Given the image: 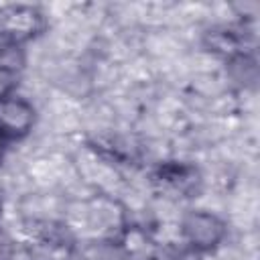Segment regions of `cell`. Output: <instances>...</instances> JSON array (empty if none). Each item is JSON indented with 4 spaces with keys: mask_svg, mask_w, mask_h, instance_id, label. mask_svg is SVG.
<instances>
[{
    "mask_svg": "<svg viewBox=\"0 0 260 260\" xmlns=\"http://www.w3.org/2000/svg\"><path fill=\"white\" fill-rule=\"evenodd\" d=\"M8 146H10V142L0 134V162L4 160V156H6V152H8Z\"/></svg>",
    "mask_w": 260,
    "mask_h": 260,
    "instance_id": "9c48e42d",
    "label": "cell"
},
{
    "mask_svg": "<svg viewBox=\"0 0 260 260\" xmlns=\"http://www.w3.org/2000/svg\"><path fill=\"white\" fill-rule=\"evenodd\" d=\"M0 217H2V203H0Z\"/></svg>",
    "mask_w": 260,
    "mask_h": 260,
    "instance_id": "30bf717a",
    "label": "cell"
},
{
    "mask_svg": "<svg viewBox=\"0 0 260 260\" xmlns=\"http://www.w3.org/2000/svg\"><path fill=\"white\" fill-rule=\"evenodd\" d=\"M37 126V108L28 98L12 89L0 91V134L12 144L20 142Z\"/></svg>",
    "mask_w": 260,
    "mask_h": 260,
    "instance_id": "7a4b0ae2",
    "label": "cell"
},
{
    "mask_svg": "<svg viewBox=\"0 0 260 260\" xmlns=\"http://www.w3.org/2000/svg\"><path fill=\"white\" fill-rule=\"evenodd\" d=\"M16 256V242L4 230H0V260H14Z\"/></svg>",
    "mask_w": 260,
    "mask_h": 260,
    "instance_id": "52a82bcc",
    "label": "cell"
},
{
    "mask_svg": "<svg viewBox=\"0 0 260 260\" xmlns=\"http://www.w3.org/2000/svg\"><path fill=\"white\" fill-rule=\"evenodd\" d=\"M201 45L207 53L221 57L225 63L252 53L248 30L244 26H236V24L209 26L201 37Z\"/></svg>",
    "mask_w": 260,
    "mask_h": 260,
    "instance_id": "277c9868",
    "label": "cell"
},
{
    "mask_svg": "<svg viewBox=\"0 0 260 260\" xmlns=\"http://www.w3.org/2000/svg\"><path fill=\"white\" fill-rule=\"evenodd\" d=\"M165 260H203V254L193 252V250H189L187 246H181L179 250H171V252L165 256Z\"/></svg>",
    "mask_w": 260,
    "mask_h": 260,
    "instance_id": "ba28073f",
    "label": "cell"
},
{
    "mask_svg": "<svg viewBox=\"0 0 260 260\" xmlns=\"http://www.w3.org/2000/svg\"><path fill=\"white\" fill-rule=\"evenodd\" d=\"M152 181L177 197H197L201 189V173L185 160H165L152 171Z\"/></svg>",
    "mask_w": 260,
    "mask_h": 260,
    "instance_id": "5b68a950",
    "label": "cell"
},
{
    "mask_svg": "<svg viewBox=\"0 0 260 260\" xmlns=\"http://www.w3.org/2000/svg\"><path fill=\"white\" fill-rule=\"evenodd\" d=\"M47 30V16L32 4H6L0 6V35L14 39L22 45L37 41Z\"/></svg>",
    "mask_w": 260,
    "mask_h": 260,
    "instance_id": "3957f363",
    "label": "cell"
},
{
    "mask_svg": "<svg viewBox=\"0 0 260 260\" xmlns=\"http://www.w3.org/2000/svg\"><path fill=\"white\" fill-rule=\"evenodd\" d=\"M26 45L0 35V75L16 77L26 69Z\"/></svg>",
    "mask_w": 260,
    "mask_h": 260,
    "instance_id": "8992f818",
    "label": "cell"
},
{
    "mask_svg": "<svg viewBox=\"0 0 260 260\" xmlns=\"http://www.w3.org/2000/svg\"><path fill=\"white\" fill-rule=\"evenodd\" d=\"M183 246L199 254H211L228 238V221L209 209H189L179 221Z\"/></svg>",
    "mask_w": 260,
    "mask_h": 260,
    "instance_id": "6da1fadb",
    "label": "cell"
}]
</instances>
